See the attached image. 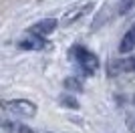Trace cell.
Listing matches in <instances>:
<instances>
[{
	"label": "cell",
	"mask_w": 135,
	"mask_h": 133,
	"mask_svg": "<svg viewBox=\"0 0 135 133\" xmlns=\"http://www.w3.org/2000/svg\"><path fill=\"white\" fill-rule=\"evenodd\" d=\"M55 28H56V20L55 18H45V20H38L36 24H32L28 30H30L32 34H36V36H42V39H45V36H49Z\"/></svg>",
	"instance_id": "277c9868"
},
{
	"label": "cell",
	"mask_w": 135,
	"mask_h": 133,
	"mask_svg": "<svg viewBox=\"0 0 135 133\" xmlns=\"http://www.w3.org/2000/svg\"><path fill=\"white\" fill-rule=\"evenodd\" d=\"M0 105L4 107L6 111H10L12 115L22 117V119H28V117H34L36 113V105L30 103L26 99H14V101H2Z\"/></svg>",
	"instance_id": "7a4b0ae2"
},
{
	"label": "cell",
	"mask_w": 135,
	"mask_h": 133,
	"mask_svg": "<svg viewBox=\"0 0 135 133\" xmlns=\"http://www.w3.org/2000/svg\"><path fill=\"white\" fill-rule=\"evenodd\" d=\"M91 8H93V4H83V6H77V8H73V10H69L67 14L62 16V24H65V26L73 24L75 20H79V18L85 16L87 12H91Z\"/></svg>",
	"instance_id": "5b68a950"
},
{
	"label": "cell",
	"mask_w": 135,
	"mask_h": 133,
	"mask_svg": "<svg viewBox=\"0 0 135 133\" xmlns=\"http://www.w3.org/2000/svg\"><path fill=\"white\" fill-rule=\"evenodd\" d=\"M0 127L6 129V131H12V133H32L24 125H18V123H12V121H4V119H0Z\"/></svg>",
	"instance_id": "52a82bcc"
},
{
	"label": "cell",
	"mask_w": 135,
	"mask_h": 133,
	"mask_svg": "<svg viewBox=\"0 0 135 133\" xmlns=\"http://www.w3.org/2000/svg\"><path fill=\"white\" fill-rule=\"evenodd\" d=\"M135 49V24L129 28V32L121 39V44H119V50L121 53H129V50Z\"/></svg>",
	"instance_id": "8992f818"
},
{
	"label": "cell",
	"mask_w": 135,
	"mask_h": 133,
	"mask_svg": "<svg viewBox=\"0 0 135 133\" xmlns=\"http://www.w3.org/2000/svg\"><path fill=\"white\" fill-rule=\"evenodd\" d=\"M65 87H71V89H77V91H81V89H83V83L75 81V79H67V81H65Z\"/></svg>",
	"instance_id": "9c48e42d"
},
{
	"label": "cell",
	"mask_w": 135,
	"mask_h": 133,
	"mask_svg": "<svg viewBox=\"0 0 135 133\" xmlns=\"http://www.w3.org/2000/svg\"><path fill=\"white\" fill-rule=\"evenodd\" d=\"M18 46H20V49H26V50H38V49H45L46 46V40L42 39V36H36V34H32L28 30L22 39H20Z\"/></svg>",
	"instance_id": "3957f363"
},
{
	"label": "cell",
	"mask_w": 135,
	"mask_h": 133,
	"mask_svg": "<svg viewBox=\"0 0 135 133\" xmlns=\"http://www.w3.org/2000/svg\"><path fill=\"white\" fill-rule=\"evenodd\" d=\"M133 4H135V0H121V4H119L117 12H119V14H125L127 10H131V8H133Z\"/></svg>",
	"instance_id": "ba28073f"
},
{
	"label": "cell",
	"mask_w": 135,
	"mask_h": 133,
	"mask_svg": "<svg viewBox=\"0 0 135 133\" xmlns=\"http://www.w3.org/2000/svg\"><path fill=\"white\" fill-rule=\"evenodd\" d=\"M71 56L75 59V63L79 65V69L85 75H93V73H97V69H99V59H97V55H93L91 50H87L85 46H81V44H77V46L71 50Z\"/></svg>",
	"instance_id": "6da1fadb"
},
{
	"label": "cell",
	"mask_w": 135,
	"mask_h": 133,
	"mask_svg": "<svg viewBox=\"0 0 135 133\" xmlns=\"http://www.w3.org/2000/svg\"><path fill=\"white\" fill-rule=\"evenodd\" d=\"M133 71H135V65H133Z\"/></svg>",
	"instance_id": "8fae6325"
},
{
	"label": "cell",
	"mask_w": 135,
	"mask_h": 133,
	"mask_svg": "<svg viewBox=\"0 0 135 133\" xmlns=\"http://www.w3.org/2000/svg\"><path fill=\"white\" fill-rule=\"evenodd\" d=\"M61 103H65V105L73 107V109H77V101H75V99H71V97H62V99H61Z\"/></svg>",
	"instance_id": "30bf717a"
}]
</instances>
